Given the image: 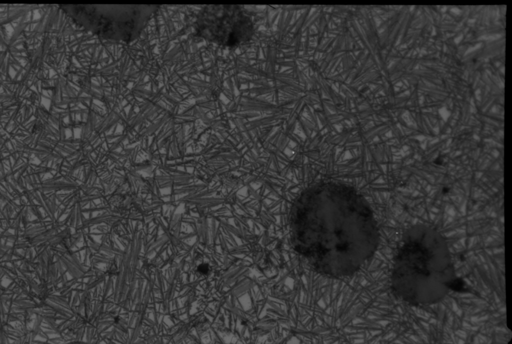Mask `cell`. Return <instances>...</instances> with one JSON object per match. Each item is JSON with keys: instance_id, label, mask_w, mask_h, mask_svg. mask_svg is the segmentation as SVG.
I'll use <instances>...</instances> for the list:
<instances>
[{"instance_id": "obj_1", "label": "cell", "mask_w": 512, "mask_h": 344, "mask_svg": "<svg viewBox=\"0 0 512 344\" xmlns=\"http://www.w3.org/2000/svg\"><path fill=\"white\" fill-rule=\"evenodd\" d=\"M298 216V250L323 276H354L379 246L372 208L350 185L322 181L312 185L300 199Z\"/></svg>"}, {"instance_id": "obj_2", "label": "cell", "mask_w": 512, "mask_h": 344, "mask_svg": "<svg viewBox=\"0 0 512 344\" xmlns=\"http://www.w3.org/2000/svg\"><path fill=\"white\" fill-rule=\"evenodd\" d=\"M196 26L198 37L228 47L250 40L254 29L251 18L237 5L206 6L198 14Z\"/></svg>"}, {"instance_id": "obj_3", "label": "cell", "mask_w": 512, "mask_h": 344, "mask_svg": "<svg viewBox=\"0 0 512 344\" xmlns=\"http://www.w3.org/2000/svg\"><path fill=\"white\" fill-rule=\"evenodd\" d=\"M156 5H115L106 9L100 21L102 36L112 40L128 43L138 37L152 15Z\"/></svg>"}, {"instance_id": "obj_4", "label": "cell", "mask_w": 512, "mask_h": 344, "mask_svg": "<svg viewBox=\"0 0 512 344\" xmlns=\"http://www.w3.org/2000/svg\"><path fill=\"white\" fill-rule=\"evenodd\" d=\"M197 272L202 275H206L210 272V266L207 264H200L197 268Z\"/></svg>"}]
</instances>
